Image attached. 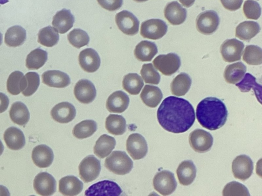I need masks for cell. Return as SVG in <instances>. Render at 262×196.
I'll use <instances>...</instances> for the list:
<instances>
[{
    "label": "cell",
    "instance_id": "cell-1",
    "mask_svg": "<svg viewBox=\"0 0 262 196\" xmlns=\"http://www.w3.org/2000/svg\"><path fill=\"white\" fill-rule=\"evenodd\" d=\"M157 119L166 131L175 134L188 131L195 117L192 105L187 100L174 96L165 98L158 109Z\"/></svg>",
    "mask_w": 262,
    "mask_h": 196
},
{
    "label": "cell",
    "instance_id": "cell-2",
    "mask_svg": "<svg viewBox=\"0 0 262 196\" xmlns=\"http://www.w3.org/2000/svg\"><path fill=\"white\" fill-rule=\"evenodd\" d=\"M196 116L204 128L214 131L222 127L228 117V110L224 103L215 97H207L198 105Z\"/></svg>",
    "mask_w": 262,
    "mask_h": 196
},
{
    "label": "cell",
    "instance_id": "cell-3",
    "mask_svg": "<svg viewBox=\"0 0 262 196\" xmlns=\"http://www.w3.org/2000/svg\"><path fill=\"white\" fill-rule=\"evenodd\" d=\"M105 167L118 175L128 174L133 167L132 160L124 151H113L105 160Z\"/></svg>",
    "mask_w": 262,
    "mask_h": 196
},
{
    "label": "cell",
    "instance_id": "cell-4",
    "mask_svg": "<svg viewBox=\"0 0 262 196\" xmlns=\"http://www.w3.org/2000/svg\"><path fill=\"white\" fill-rule=\"evenodd\" d=\"M155 67L165 76H170L176 72L181 66L180 57L174 53L159 55L152 61Z\"/></svg>",
    "mask_w": 262,
    "mask_h": 196
},
{
    "label": "cell",
    "instance_id": "cell-5",
    "mask_svg": "<svg viewBox=\"0 0 262 196\" xmlns=\"http://www.w3.org/2000/svg\"><path fill=\"white\" fill-rule=\"evenodd\" d=\"M220 17L214 10H207L200 13L196 19V28L198 32L206 35L214 33L220 24Z\"/></svg>",
    "mask_w": 262,
    "mask_h": 196
},
{
    "label": "cell",
    "instance_id": "cell-6",
    "mask_svg": "<svg viewBox=\"0 0 262 196\" xmlns=\"http://www.w3.org/2000/svg\"><path fill=\"white\" fill-rule=\"evenodd\" d=\"M152 184L154 189L163 195L171 194L177 186L174 174L166 170L157 173L154 177Z\"/></svg>",
    "mask_w": 262,
    "mask_h": 196
},
{
    "label": "cell",
    "instance_id": "cell-7",
    "mask_svg": "<svg viewBox=\"0 0 262 196\" xmlns=\"http://www.w3.org/2000/svg\"><path fill=\"white\" fill-rule=\"evenodd\" d=\"M79 175L85 183L95 180L101 171L100 161L94 156L88 155L80 162L78 166Z\"/></svg>",
    "mask_w": 262,
    "mask_h": 196
},
{
    "label": "cell",
    "instance_id": "cell-8",
    "mask_svg": "<svg viewBox=\"0 0 262 196\" xmlns=\"http://www.w3.org/2000/svg\"><path fill=\"white\" fill-rule=\"evenodd\" d=\"M167 29L166 23L161 19H148L142 22L140 34L145 38L158 40L166 34Z\"/></svg>",
    "mask_w": 262,
    "mask_h": 196
},
{
    "label": "cell",
    "instance_id": "cell-9",
    "mask_svg": "<svg viewBox=\"0 0 262 196\" xmlns=\"http://www.w3.org/2000/svg\"><path fill=\"white\" fill-rule=\"evenodd\" d=\"M213 142L211 134L203 129H195L189 134V144L196 152L203 153L209 151L213 145Z\"/></svg>",
    "mask_w": 262,
    "mask_h": 196
},
{
    "label": "cell",
    "instance_id": "cell-10",
    "mask_svg": "<svg viewBox=\"0 0 262 196\" xmlns=\"http://www.w3.org/2000/svg\"><path fill=\"white\" fill-rule=\"evenodd\" d=\"M115 22L119 29L126 35L133 36L138 33L139 20L128 11L123 10L117 13Z\"/></svg>",
    "mask_w": 262,
    "mask_h": 196
},
{
    "label": "cell",
    "instance_id": "cell-11",
    "mask_svg": "<svg viewBox=\"0 0 262 196\" xmlns=\"http://www.w3.org/2000/svg\"><path fill=\"white\" fill-rule=\"evenodd\" d=\"M128 153L134 160L143 158L148 151L147 142L144 137L139 133H133L128 137L126 142Z\"/></svg>",
    "mask_w": 262,
    "mask_h": 196
},
{
    "label": "cell",
    "instance_id": "cell-12",
    "mask_svg": "<svg viewBox=\"0 0 262 196\" xmlns=\"http://www.w3.org/2000/svg\"><path fill=\"white\" fill-rule=\"evenodd\" d=\"M244 44L236 39H227L220 47V52L223 60L227 62L240 60L243 54Z\"/></svg>",
    "mask_w": 262,
    "mask_h": 196
},
{
    "label": "cell",
    "instance_id": "cell-13",
    "mask_svg": "<svg viewBox=\"0 0 262 196\" xmlns=\"http://www.w3.org/2000/svg\"><path fill=\"white\" fill-rule=\"evenodd\" d=\"M33 187L36 192L42 196L53 194L56 190V182L54 178L47 172L38 173L33 181Z\"/></svg>",
    "mask_w": 262,
    "mask_h": 196
},
{
    "label": "cell",
    "instance_id": "cell-14",
    "mask_svg": "<svg viewBox=\"0 0 262 196\" xmlns=\"http://www.w3.org/2000/svg\"><path fill=\"white\" fill-rule=\"evenodd\" d=\"M253 163L250 157L246 155L237 156L232 161V171L236 179L245 181L251 176Z\"/></svg>",
    "mask_w": 262,
    "mask_h": 196
},
{
    "label": "cell",
    "instance_id": "cell-15",
    "mask_svg": "<svg viewBox=\"0 0 262 196\" xmlns=\"http://www.w3.org/2000/svg\"><path fill=\"white\" fill-rule=\"evenodd\" d=\"M75 98L81 103L88 104L92 103L96 96V90L94 84L88 79H81L74 88Z\"/></svg>",
    "mask_w": 262,
    "mask_h": 196
},
{
    "label": "cell",
    "instance_id": "cell-16",
    "mask_svg": "<svg viewBox=\"0 0 262 196\" xmlns=\"http://www.w3.org/2000/svg\"><path fill=\"white\" fill-rule=\"evenodd\" d=\"M122 192L120 187L117 183L103 180L92 185L85 191V195H119Z\"/></svg>",
    "mask_w": 262,
    "mask_h": 196
},
{
    "label": "cell",
    "instance_id": "cell-17",
    "mask_svg": "<svg viewBox=\"0 0 262 196\" xmlns=\"http://www.w3.org/2000/svg\"><path fill=\"white\" fill-rule=\"evenodd\" d=\"M78 61L81 68L89 73L97 71L101 62L98 54L92 48H86L81 51L78 56Z\"/></svg>",
    "mask_w": 262,
    "mask_h": 196
},
{
    "label": "cell",
    "instance_id": "cell-18",
    "mask_svg": "<svg viewBox=\"0 0 262 196\" xmlns=\"http://www.w3.org/2000/svg\"><path fill=\"white\" fill-rule=\"evenodd\" d=\"M76 109L73 105L63 102L55 105L51 111V115L56 121L61 124L68 123L76 116Z\"/></svg>",
    "mask_w": 262,
    "mask_h": 196
},
{
    "label": "cell",
    "instance_id": "cell-19",
    "mask_svg": "<svg viewBox=\"0 0 262 196\" xmlns=\"http://www.w3.org/2000/svg\"><path fill=\"white\" fill-rule=\"evenodd\" d=\"M41 78L43 84L51 87L62 88L71 83V80L68 74L58 70L46 71L42 74Z\"/></svg>",
    "mask_w": 262,
    "mask_h": 196
},
{
    "label": "cell",
    "instance_id": "cell-20",
    "mask_svg": "<svg viewBox=\"0 0 262 196\" xmlns=\"http://www.w3.org/2000/svg\"><path fill=\"white\" fill-rule=\"evenodd\" d=\"M164 14L165 18L172 25L183 23L187 17V10L177 1L168 3L165 7Z\"/></svg>",
    "mask_w": 262,
    "mask_h": 196
},
{
    "label": "cell",
    "instance_id": "cell-21",
    "mask_svg": "<svg viewBox=\"0 0 262 196\" xmlns=\"http://www.w3.org/2000/svg\"><path fill=\"white\" fill-rule=\"evenodd\" d=\"M129 103L128 96L123 91L113 92L107 99L106 108L111 113H120L127 108Z\"/></svg>",
    "mask_w": 262,
    "mask_h": 196
},
{
    "label": "cell",
    "instance_id": "cell-22",
    "mask_svg": "<svg viewBox=\"0 0 262 196\" xmlns=\"http://www.w3.org/2000/svg\"><path fill=\"white\" fill-rule=\"evenodd\" d=\"M32 159L35 165L40 168L49 167L54 159L52 150L46 144H39L33 149Z\"/></svg>",
    "mask_w": 262,
    "mask_h": 196
},
{
    "label": "cell",
    "instance_id": "cell-23",
    "mask_svg": "<svg viewBox=\"0 0 262 196\" xmlns=\"http://www.w3.org/2000/svg\"><path fill=\"white\" fill-rule=\"evenodd\" d=\"M75 17L70 10L62 9L53 17L52 24L58 32L64 34L73 26Z\"/></svg>",
    "mask_w": 262,
    "mask_h": 196
},
{
    "label": "cell",
    "instance_id": "cell-24",
    "mask_svg": "<svg viewBox=\"0 0 262 196\" xmlns=\"http://www.w3.org/2000/svg\"><path fill=\"white\" fill-rule=\"evenodd\" d=\"M83 186V183L74 176H67L59 181V191L64 195H76L81 192Z\"/></svg>",
    "mask_w": 262,
    "mask_h": 196
},
{
    "label": "cell",
    "instance_id": "cell-25",
    "mask_svg": "<svg viewBox=\"0 0 262 196\" xmlns=\"http://www.w3.org/2000/svg\"><path fill=\"white\" fill-rule=\"evenodd\" d=\"M4 139L7 147L14 151L21 149L26 143L23 132L15 127H11L6 129L4 132Z\"/></svg>",
    "mask_w": 262,
    "mask_h": 196
},
{
    "label": "cell",
    "instance_id": "cell-26",
    "mask_svg": "<svg viewBox=\"0 0 262 196\" xmlns=\"http://www.w3.org/2000/svg\"><path fill=\"white\" fill-rule=\"evenodd\" d=\"M176 172L179 183L182 185L187 186L194 181L196 169L193 162L187 160L179 164Z\"/></svg>",
    "mask_w": 262,
    "mask_h": 196
},
{
    "label": "cell",
    "instance_id": "cell-27",
    "mask_svg": "<svg viewBox=\"0 0 262 196\" xmlns=\"http://www.w3.org/2000/svg\"><path fill=\"white\" fill-rule=\"evenodd\" d=\"M158 53V48L154 42L142 40L135 47L134 54L141 62L150 61Z\"/></svg>",
    "mask_w": 262,
    "mask_h": 196
},
{
    "label": "cell",
    "instance_id": "cell-28",
    "mask_svg": "<svg viewBox=\"0 0 262 196\" xmlns=\"http://www.w3.org/2000/svg\"><path fill=\"white\" fill-rule=\"evenodd\" d=\"M140 97L144 104L150 108L156 107L163 98L161 89L157 86L145 85Z\"/></svg>",
    "mask_w": 262,
    "mask_h": 196
},
{
    "label": "cell",
    "instance_id": "cell-29",
    "mask_svg": "<svg viewBox=\"0 0 262 196\" xmlns=\"http://www.w3.org/2000/svg\"><path fill=\"white\" fill-rule=\"evenodd\" d=\"M114 137L106 134L100 136L94 146V154L100 158H104L110 154L116 145Z\"/></svg>",
    "mask_w": 262,
    "mask_h": 196
},
{
    "label": "cell",
    "instance_id": "cell-30",
    "mask_svg": "<svg viewBox=\"0 0 262 196\" xmlns=\"http://www.w3.org/2000/svg\"><path fill=\"white\" fill-rule=\"evenodd\" d=\"M260 30L259 24L254 21H245L240 23L235 29V36L241 40L250 41Z\"/></svg>",
    "mask_w": 262,
    "mask_h": 196
},
{
    "label": "cell",
    "instance_id": "cell-31",
    "mask_svg": "<svg viewBox=\"0 0 262 196\" xmlns=\"http://www.w3.org/2000/svg\"><path fill=\"white\" fill-rule=\"evenodd\" d=\"M26 39V30L20 26H14L7 30L4 41L9 47H17L23 44Z\"/></svg>",
    "mask_w": 262,
    "mask_h": 196
},
{
    "label": "cell",
    "instance_id": "cell-32",
    "mask_svg": "<svg viewBox=\"0 0 262 196\" xmlns=\"http://www.w3.org/2000/svg\"><path fill=\"white\" fill-rule=\"evenodd\" d=\"M9 116L14 123L19 126H24L29 121L30 113L26 105L18 101L12 104Z\"/></svg>",
    "mask_w": 262,
    "mask_h": 196
},
{
    "label": "cell",
    "instance_id": "cell-33",
    "mask_svg": "<svg viewBox=\"0 0 262 196\" xmlns=\"http://www.w3.org/2000/svg\"><path fill=\"white\" fill-rule=\"evenodd\" d=\"M191 83L190 77L186 73L181 72L172 81L170 84L171 92L178 96H183L189 91Z\"/></svg>",
    "mask_w": 262,
    "mask_h": 196
},
{
    "label": "cell",
    "instance_id": "cell-34",
    "mask_svg": "<svg viewBox=\"0 0 262 196\" xmlns=\"http://www.w3.org/2000/svg\"><path fill=\"white\" fill-rule=\"evenodd\" d=\"M26 79L23 73L14 71L10 74L7 81V91L12 95H18L26 88Z\"/></svg>",
    "mask_w": 262,
    "mask_h": 196
},
{
    "label": "cell",
    "instance_id": "cell-35",
    "mask_svg": "<svg viewBox=\"0 0 262 196\" xmlns=\"http://www.w3.org/2000/svg\"><path fill=\"white\" fill-rule=\"evenodd\" d=\"M246 70V65L242 62L228 65L224 72L225 80L229 84H236L243 78Z\"/></svg>",
    "mask_w": 262,
    "mask_h": 196
},
{
    "label": "cell",
    "instance_id": "cell-36",
    "mask_svg": "<svg viewBox=\"0 0 262 196\" xmlns=\"http://www.w3.org/2000/svg\"><path fill=\"white\" fill-rule=\"evenodd\" d=\"M105 127L109 133L121 135L126 131V120L122 115L110 114L106 118Z\"/></svg>",
    "mask_w": 262,
    "mask_h": 196
},
{
    "label": "cell",
    "instance_id": "cell-37",
    "mask_svg": "<svg viewBox=\"0 0 262 196\" xmlns=\"http://www.w3.org/2000/svg\"><path fill=\"white\" fill-rule=\"evenodd\" d=\"M47 59V52L40 48H37L27 55L26 66L30 70L38 69L44 65Z\"/></svg>",
    "mask_w": 262,
    "mask_h": 196
},
{
    "label": "cell",
    "instance_id": "cell-38",
    "mask_svg": "<svg viewBox=\"0 0 262 196\" xmlns=\"http://www.w3.org/2000/svg\"><path fill=\"white\" fill-rule=\"evenodd\" d=\"M144 86L142 78L136 73H129L123 77V89L132 95L139 94Z\"/></svg>",
    "mask_w": 262,
    "mask_h": 196
},
{
    "label": "cell",
    "instance_id": "cell-39",
    "mask_svg": "<svg viewBox=\"0 0 262 196\" xmlns=\"http://www.w3.org/2000/svg\"><path fill=\"white\" fill-rule=\"evenodd\" d=\"M97 130L96 121L91 119L82 120L76 125L73 129L72 133L78 139H84L91 136Z\"/></svg>",
    "mask_w": 262,
    "mask_h": 196
},
{
    "label": "cell",
    "instance_id": "cell-40",
    "mask_svg": "<svg viewBox=\"0 0 262 196\" xmlns=\"http://www.w3.org/2000/svg\"><path fill=\"white\" fill-rule=\"evenodd\" d=\"M37 36L38 42L48 47H51L57 44L59 39L58 32L50 26L41 29Z\"/></svg>",
    "mask_w": 262,
    "mask_h": 196
},
{
    "label": "cell",
    "instance_id": "cell-41",
    "mask_svg": "<svg viewBox=\"0 0 262 196\" xmlns=\"http://www.w3.org/2000/svg\"><path fill=\"white\" fill-rule=\"evenodd\" d=\"M235 85L242 92H247L253 89L257 100H259L261 98V86L256 82L255 77L251 74H246L243 80L240 82L236 83Z\"/></svg>",
    "mask_w": 262,
    "mask_h": 196
},
{
    "label": "cell",
    "instance_id": "cell-42",
    "mask_svg": "<svg viewBox=\"0 0 262 196\" xmlns=\"http://www.w3.org/2000/svg\"><path fill=\"white\" fill-rule=\"evenodd\" d=\"M243 60L251 65H258L262 63L261 48L255 45H248L243 53Z\"/></svg>",
    "mask_w": 262,
    "mask_h": 196
},
{
    "label": "cell",
    "instance_id": "cell-43",
    "mask_svg": "<svg viewBox=\"0 0 262 196\" xmlns=\"http://www.w3.org/2000/svg\"><path fill=\"white\" fill-rule=\"evenodd\" d=\"M69 43L74 47L80 48L89 44L90 37L88 33L80 29H74L68 35Z\"/></svg>",
    "mask_w": 262,
    "mask_h": 196
},
{
    "label": "cell",
    "instance_id": "cell-44",
    "mask_svg": "<svg viewBox=\"0 0 262 196\" xmlns=\"http://www.w3.org/2000/svg\"><path fill=\"white\" fill-rule=\"evenodd\" d=\"M224 196H249L247 188L243 184L236 181L227 183L223 190Z\"/></svg>",
    "mask_w": 262,
    "mask_h": 196
},
{
    "label": "cell",
    "instance_id": "cell-45",
    "mask_svg": "<svg viewBox=\"0 0 262 196\" xmlns=\"http://www.w3.org/2000/svg\"><path fill=\"white\" fill-rule=\"evenodd\" d=\"M140 74L146 83L157 85L160 82V75L151 63L144 64Z\"/></svg>",
    "mask_w": 262,
    "mask_h": 196
},
{
    "label": "cell",
    "instance_id": "cell-46",
    "mask_svg": "<svg viewBox=\"0 0 262 196\" xmlns=\"http://www.w3.org/2000/svg\"><path fill=\"white\" fill-rule=\"evenodd\" d=\"M25 77L27 84L25 89L21 92L25 96H30L36 91L39 87V76L36 72H28Z\"/></svg>",
    "mask_w": 262,
    "mask_h": 196
},
{
    "label": "cell",
    "instance_id": "cell-47",
    "mask_svg": "<svg viewBox=\"0 0 262 196\" xmlns=\"http://www.w3.org/2000/svg\"><path fill=\"white\" fill-rule=\"evenodd\" d=\"M243 12L247 18L257 20L261 15V8L257 2L247 0L243 5Z\"/></svg>",
    "mask_w": 262,
    "mask_h": 196
},
{
    "label": "cell",
    "instance_id": "cell-48",
    "mask_svg": "<svg viewBox=\"0 0 262 196\" xmlns=\"http://www.w3.org/2000/svg\"><path fill=\"white\" fill-rule=\"evenodd\" d=\"M99 5L103 9L109 11H115L122 6L123 0H97Z\"/></svg>",
    "mask_w": 262,
    "mask_h": 196
},
{
    "label": "cell",
    "instance_id": "cell-49",
    "mask_svg": "<svg viewBox=\"0 0 262 196\" xmlns=\"http://www.w3.org/2000/svg\"><path fill=\"white\" fill-rule=\"evenodd\" d=\"M223 7L230 11H234L239 9L243 2V0H220Z\"/></svg>",
    "mask_w": 262,
    "mask_h": 196
},
{
    "label": "cell",
    "instance_id": "cell-50",
    "mask_svg": "<svg viewBox=\"0 0 262 196\" xmlns=\"http://www.w3.org/2000/svg\"><path fill=\"white\" fill-rule=\"evenodd\" d=\"M9 104L8 96L4 93L0 92V113L5 111Z\"/></svg>",
    "mask_w": 262,
    "mask_h": 196
},
{
    "label": "cell",
    "instance_id": "cell-51",
    "mask_svg": "<svg viewBox=\"0 0 262 196\" xmlns=\"http://www.w3.org/2000/svg\"><path fill=\"white\" fill-rule=\"evenodd\" d=\"M181 4L187 8H189L193 5L195 0H179Z\"/></svg>",
    "mask_w": 262,
    "mask_h": 196
},
{
    "label": "cell",
    "instance_id": "cell-52",
    "mask_svg": "<svg viewBox=\"0 0 262 196\" xmlns=\"http://www.w3.org/2000/svg\"><path fill=\"white\" fill-rule=\"evenodd\" d=\"M0 195L9 196L10 193L7 188L3 185H0Z\"/></svg>",
    "mask_w": 262,
    "mask_h": 196
},
{
    "label": "cell",
    "instance_id": "cell-53",
    "mask_svg": "<svg viewBox=\"0 0 262 196\" xmlns=\"http://www.w3.org/2000/svg\"><path fill=\"white\" fill-rule=\"evenodd\" d=\"M3 151H4V145H3L2 142L0 140V156L2 154Z\"/></svg>",
    "mask_w": 262,
    "mask_h": 196
},
{
    "label": "cell",
    "instance_id": "cell-54",
    "mask_svg": "<svg viewBox=\"0 0 262 196\" xmlns=\"http://www.w3.org/2000/svg\"><path fill=\"white\" fill-rule=\"evenodd\" d=\"M9 2V0H0V5H4Z\"/></svg>",
    "mask_w": 262,
    "mask_h": 196
},
{
    "label": "cell",
    "instance_id": "cell-55",
    "mask_svg": "<svg viewBox=\"0 0 262 196\" xmlns=\"http://www.w3.org/2000/svg\"><path fill=\"white\" fill-rule=\"evenodd\" d=\"M2 42H3V35L0 32V46L2 44Z\"/></svg>",
    "mask_w": 262,
    "mask_h": 196
},
{
    "label": "cell",
    "instance_id": "cell-56",
    "mask_svg": "<svg viewBox=\"0 0 262 196\" xmlns=\"http://www.w3.org/2000/svg\"><path fill=\"white\" fill-rule=\"evenodd\" d=\"M134 1L137 2V3H141V2H144L146 1H147L148 0H133Z\"/></svg>",
    "mask_w": 262,
    "mask_h": 196
}]
</instances>
